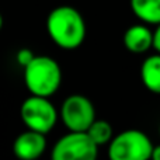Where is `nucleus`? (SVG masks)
I'll return each mask as SVG.
<instances>
[{"label":"nucleus","instance_id":"f257e3e1","mask_svg":"<svg viewBox=\"0 0 160 160\" xmlns=\"http://www.w3.org/2000/svg\"><path fill=\"white\" fill-rule=\"evenodd\" d=\"M47 31L53 44L66 51L78 49L84 42L87 28L79 10L72 6L55 7L47 18Z\"/></svg>","mask_w":160,"mask_h":160},{"label":"nucleus","instance_id":"f03ea898","mask_svg":"<svg viewBox=\"0 0 160 160\" xmlns=\"http://www.w3.org/2000/svg\"><path fill=\"white\" fill-rule=\"evenodd\" d=\"M24 83L31 94L52 97L62 83L61 66L51 56L35 55L24 68Z\"/></svg>","mask_w":160,"mask_h":160},{"label":"nucleus","instance_id":"7ed1b4c3","mask_svg":"<svg viewBox=\"0 0 160 160\" xmlns=\"http://www.w3.org/2000/svg\"><path fill=\"white\" fill-rule=\"evenodd\" d=\"M153 148L146 133L138 129H128L111 139L108 156L111 160H146L152 159Z\"/></svg>","mask_w":160,"mask_h":160},{"label":"nucleus","instance_id":"20e7f679","mask_svg":"<svg viewBox=\"0 0 160 160\" xmlns=\"http://www.w3.org/2000/svg\"><path fill=\"white\" fill-rule=\"evenodd\" d=\"M20 117L28 129L47 135L55 128L59 114L49 101V97L31 94L21 104Z\"/></svg>","mask_w":160,"mask_h":160},{"label":"nucleus","instance_id":"39448f33","mask_svg":"<svg viewBox=\"0 0 160 160\" xmlns=\"http://www.w3.org/2000/svg\"><path fill=\"white\" fill-rule=\"evenodd\" d=\"M98 155V145L86 132L69 131L55 143L52 149L53 160H94Z\"/></svg>","mask_w":160,"mask_h":160},{"label":"nucleus","instance_id":"423d86ee","mask_svg":"<svg viewBox=\"0 0 160 160\" xmlns=\"http://www.w3.org/2000/svg\"><path fill=\"white\" fill-rule=\"evenodd\" d=\"M59 117L68 131L86 132L96 119V110L87 97L73 94L62 102Z\"/></svg>","mask_w":160,"mask_h":160},{"label":"nucleus","instance_id":"0eeeda50","mask_svg":"<svg viewBox=\"0 0 160 160\" xmlns=\"http://www.w3.org/2000/svg\"><path fill=\"white\" fill-rule=\"evenodd\" d=\"M47 149L45 133L28 129L20 133L13 143V152L16 158L21 160H35Z\"/></svg>","mask_w":160,"mask_h":160},{"label":"nucleus","instance_id":"6e6552de","mask_svg":"<svg viewBox=\"0 0 160 160\" xmlns=\"http://www.w3.org/2000/svg\"><path fill=\"white\" fill-rule=\"evenodd\" d=\"M124 45L132 53H145L153 48V31L143 24L131 25L124 34Z\"/></svg>","mask_w":160,"mask_h":160},{"label":"nucleus","instance_id":"1a4fd4ad","mask_svg":"<svg viewBox=\"0 0 160 160\" xmlns=\"http://www.w3.org/2000/svg\"><path fill=\"white\" fill-rule=\"evenodd\" d=\"M141 79L149 91L160 94V53L152 55L141 66Z\"/></svg>","mask_w":160,"mask_h":160},{"label":"nucleus","instance_id":"9d476101","mask_svg":"<svg viewBox=\"0 0 160 160\" xmlns=\"http://www.w3.org/2000/svg\"><path fill=\"white\" fill-rule=\"evenodd\" d=\"M131 8L145 24H160V0H131Z\"/></svg>","mask_w":160,"mask_h":160},{"label":"nucleus","instance_id":"9b49d317","mask_svg":"<svg viewBox=\"0 0 160 160\" xmlns=\"http://www.w3.org/2000/svg\"><path fill=\"white\" fill-rule=\"evenodd\" d=\"M87 133L90 135V138L93 139L98 146L110 143L111 139L114 138L111 124L107 121H104V119H94V122L87 129Z\"/></svg>","mask_w":160,"mask_h":160},{"label":"nucleus","instance_id":"f8f14e48","mask_svg":"<svg viewBox=\"0 0 160 160\" xmlns=\"http://www.w3.org/2000/svg\"><path fill=\"white\" fill-rule=\"evenodd\" d=\"M34 56L35 55H34V52L31 49H28V48H22V49H20L18 52H17L16 59H17V63H18L20 66L25 68L34 59Z\"/></svg>","mask_w":160,"mask_h":160},{"label":"nucleus","instance_id":"ddd939ff","mask_svg":"<svg viewBox=\"0 0 160 160\" xmlns=\"http://www.w3.org/2000/svg\"><path fill=\"white\" fill-rule=\"evenodd\" d=\"M153 48L160 53V24L156 25V30L153 31Z\"/></svg>","mask_w":160,"mask_h":160},{"label":"nucleus","instance_id":"4468645a","mask_svg":"<svg viewBox=\"0 0 160 160\" xmlns=\"http://www.w3.org/2000/svg\"><path fill=\"white\" fill-rule=\"evenodd\" d=\"M152 159H155V160H160V145H158V146L153 148Z\"/></svg>","mask_w":160,"mask_h":160},{"label":"nucleus","instance_id":"2eb2a0df","mask_svg":"<svg viewBox=\"0 0 160 160\" xmlns=\"http://www.w3.org/2000/svg\"><path fill=\"white\" fill-rule=\"evenodd\" d=\"M3 28V17H2V14H0V30Z\"/></svg>","mask_w":160,"mask_h":160},{"label":"nucleus","instance_id":"dca6fc26","mask_svg":"<svg viewBox=\"0 0 160 160\" xmlns=\"http://www.w3.org/2000/svg\"><path fill=\"white\" fill-rule=\"evenodd\" d=\"M159 133H160V127H159Z\"/></svg>","mask_w":160,"mask_h":160}]
</instances>
